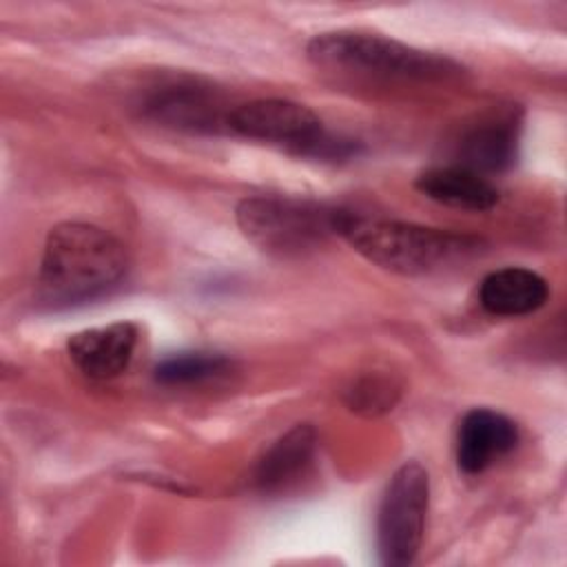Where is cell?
<instances>
[{
    "label": "cell",
    "instance_id": "6da1fadb",
    "mask_svg": "<svg viewBox=\"0 0 567 567\" xmlns=\"http://www.w3.org/2000/svg\"><path fill=\"white\" fill-rule=\"evenodd\" d=\"M128 257L120 239L100 226L66 221L51 228L38 272V295L51 308L93 301L126 275Z\"/></svg>",
    "mask_w": 567,
    "mask_h": 567
},
{
    "label": "cell",
    "instance_id": "7a4b0ae2",
    "mask_svg": "<svg viewBox=\"0 0 567 567\" xmlns=\"http://www.w3.org/2000/svg\"><path fill=\"white\" fill-rule=\"evenodd\" d=\"M339 237L374 266L396 275H425L478 250L481 239L405 221L346 215Z\"/></svg>",
    "mask_w": 567,
    "mask_h": 567
},
{
    "label": "cell",
    "instance_id": "3957f363",
    "mask_svg": "<svg viewBox=\"0 0 567 567\" xmlns=\"http://www.w3.org/2000/svg\"><path fill=\"white\" fill-rule=\"evenodd\" d=\"M308 58L328 71L372 80H447L461 66L450 58L363 31L321 33L308 44Z\"/></svg>",
    "mask_w": 567,
    "mask_h": 567
},
{
    "label": "cell",
    "instance_id": "277c9868",
    "mask_svg": "<svg viewBox=\"0 0 567 567\" xmlns=\"http://www.w3.org/2000/svg\"><path fill=\"white\" fill-rule=\"evenodd\" d=\"M348 210L295 199V197H246L237 206V224L264 252L299 257L317 250L328 237L339 235Z\"/></svg>",
    "mask_w": 567,
    "mask_h": 567
},
{
    "label": "cell",
    "instance_id": "5b68a950",
    "mask_svg": "<svg viewBox=\"0 0 567 567\" xmlns=\"http://www.w3.org/2000/svg\"><path fill=\"white\" fill-rule=\"evenodd\" d=\"M228 126L241 137L281 146L312 159H346L357 155V142L332 135L308 106L290 100H252L228 115Z\"/></svg>",
    "mask_w": 567,
    "mask_h": 567
},
{
    "label": "cell",
    "instance_id": "8992f818",
    "mask_svg": "<svg viewBox=\"0 0 567 567\" xmlns=\"http://www.w3.org/2000/svg\"><path fill=\"white\" fill-rule=\"evenodd\" d=\"M430 503V478L421 463H403L390 478L377 516V547L381 563L405 567L414 563Z\"/></svg>",
    "mask_w": 567,
    "mask_h": 567
},
{
    "label": "cell",
    "instance_id": "52a82bcc",
    "mask_svg": "<svg viewBox=\"0 0 567 567\" xmlns=\"http://www.w3.org/2000/svg\"><path fill=\"white\" fill-rule=\"evenodd\" d=\"M520 120L514 109L485 115L458 142V164L478 175L507 171L518 157Z\"/></svg>",
    "mask_w": 567,
    "mask_h": 567
},
{
    "label": "cell",
    "instance_id": "ba28073f",
    "mask_svg": "<svg viewBox=\"0 0 567 567\" xmlns=\"http://www.w3.org/2000/svg\"><path fill=\"white\" fill-rule=\"evenodd\" d=\"M518 445L516 423L489 408L470 410L456 434V463L465 474H481Z\"/></svg>",
    "mask_w": 567,
    "mask_h": 567
},
{
    "label": "cell",
    "instance_id": "9c48e42d",
    "mask_svg": "<svg viewBox=\"0 0 567 567\" xmlns=\"http://www.w3.org/2000/svg\"><path fill=\"white\" fill-rule=\"evenodd\" d=\"M137 346V326L115 321L109 326L82 330L66 343L71 361L91 379H111L126 370Z\"/></svg>",
    "mask_w": 567,
    "mask_h": 567
},
{
    "label": "cell",
    "instance_id": "30bf717a",
    "mask_svg": "<svg viewBox=\"0 0 567 567\" xmlns=\"http://www.w3.org/2000/svg\"><path fill=\"white\" fill-rule=\"evenodd\" d=\"M144 113L164 126L190 131L215 128L221 117L215 93L184 78L155 86L144 100Z\"/></svg>",
    "mask_w": 567,
    "mask_h": 567
},
{
    "label": "cell",
    "instance_id": "8fae6325",
    "mask_svg": "<svg viewBox=\"0 0 567 567\" xmlns=\"http://www.w3.org/2000/svg\"><path fill=\"white\" fill-rule=\"evenodd\" d=\"M549 297L547 281L520 266H507L483 277L478 301L494 317H523L545 306Z\"/></svg>",
    "mask_w": 567,
    "mask_h": 567
},
{
    "label": "cell",
    "instance_id": "7c38bea8",
    "mask_svg": "<svg viewBox=\"0 0 567 567\" xmlns=\"http://www.w3.org/2000/svg\"><path fill=\"white\" fill-rule=\"evenodd\" d=\"M414 186L425 197L463 210H489L498 202L496 186L487 177L463 166L427 168L416 177Z\"/></svg>",
    "mask_w": 567,
    "mask_h": 567
},
{
    "label": "cell",
    "instance_id": "4fadbf2b",
    "mask_svg": "<svg viewBox=\"0 0 567 567\" xmlns=\"http://www.w3.org/2000/svg\"><path fill=\"white\" fill-rule=\"evenodd\" d=\"M315 445V430L308 423L295 425L261 456L255 467V485L264 492H272L295 481V476L310 465Z\"/></svg>",
    "mask_w": 567,
    "mask_h": 567
},
{
    "label": "cell",
    "instance_id": "5bb4252c",
    "mask_svg": "<svg viewBox=\"0 0 567 567\" xmlns=\"http://www.w3.org/2000/svg\"><path fill=\"white\" fill-rule=\"evenodd\" d=\"M230 361L217 352H177L155 365V379L166 385L206 381L226 372Z\"/></svg>",
    "mask_w": 567,
    "mask_h": 567
},
{
    "label": "cell",
    "instance_id": "9a60e30c",
    "mask_svg": "<svg viewBox=\"0 0 567 567\" xmlns=\"http://www.w3.org/2000/svg\"><path fill=\"white\" fill-rule=\"evenodd\" d=\"M399 392L401 390L392 379L370 374V377L357 379L346 390V405L359 414L377 416V414L392 410V405L399 399Z\"/></svg>",
    "mask_w": 567,
    "mask_h": 567
}]
</instances>
